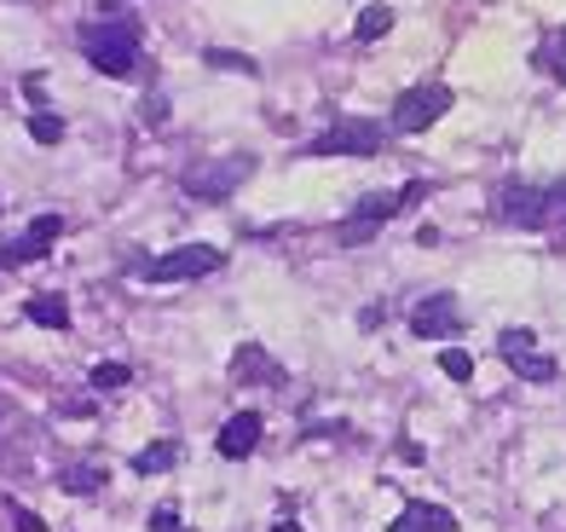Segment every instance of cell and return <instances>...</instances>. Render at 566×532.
<instances>
[{
	"label": "cell",
	"mask_w": 566,
	"mask_h": 532,
	"mask_svg": "<svg viewBox=\"0 0 566 532\" xmlns=\"http://www.w3.org/2000/svg\"><path fill=\"white\" fill-rule=\"evenodd\" d=\"M82 53L93 59V70L127 82V75H134V59H139V18H98V23H87Z\"/></svg>",
	"instance_id": "1"
},
{
	"label": "cell",
	"mask_w": 566,
	"mask_h": 532,
	"mask_svg": "<svg viewBox=\"0 0 566 532\" xmlns=\"http://www.w3.org/2000/svg\"><path fill=\"white\" fill-rule=\"evenodd\" d=\"M220 261L226 255H220L214 243H186V249H168V255L134 267V278H145V284H191V278L220 272Z\"/></svg>",
	"instance_id": "2"
},
{
	"label": "cell",
	"mask_w": 566,
	"mask_h": 532,
	"mask_svg": "<svg viewBox=\"0 0 566 532\" xmlns=\"http://www.w3.org/2000/svg\"><path fill=\"white\" fill-rule=\"evenodd\" d=\"M451 111V87L446 82H417V87H405L394 98V116H388V134H422L433 128Z\"/></svg>",
	"instance_id": "3"
},
{
	"label": "cell",
	"mask_w": 566,
	"mask_h": 532,
	"mask_svg": "<svg viewBox=\"0 0 566 532\" xmlns=\"http://www.w3.org/2000/svg\"><path fill=\"white\" fill-rule=\"evenodd\" d=\"M381 139H388V128H376L370 116H336L313 139V157H376Z\"/></svg>",
	"instance_id": "4"
},
{
	"label": "cell",
	"mask_w": 566,
	"mask_h": 532,
	"mask_svg": "<svg viewBox=\"0 0 566 532\" xmlns=\"http://www.w3.org/2000/svg\"><path fill=\"white\" fill-rule=\"evenodd\" d=\"M254 174V157H214V163H197L186 168V197L197 202H226L243 180Z\"/></svg>",
	"instance_id": "5"
},
{
	"label": "cell",
	"mask_w": 566,
	"mask_h": 532,
	"mask_svg": "<svg viewBox=\"0 0 566 532\" xmlns=\"http://www.w3.org/2000/svg\"><path fill=\"white\" fill-rule=\"evenodd\" d=\"M497 353H503V365L521 376V383H555V359L537 347L532 331H503L497 336Z\"/></svg>",
	"instance_id": "6"
},
{
	"label": "cell",
	"mask_w": 566,
	"mask_h": 532,
	"mask_svg": "<svg viewBox=\"0 0 566 532\" xmlns=\"http://www.w3.org/2000/svg\"><path fill=\"white\" fill-rule=\"evenodd\" d=\"M399 202H405V191H370V197H358V209L342 220V243H365V238H376L381 226H388L394 215H399Z\"/></svg>",
	"instance_id": "7"
},
{
	"label": "cell",
	"mask_w": 566,
	"mask_h": 532,
	"mask_svg": "<svg viewBox=\"0 0 566 532\" xmlns=\"http://www.w3.org/2000/svg\"><path fill=\"white\" fill-rule=\"evenodd\" d=\"M497 215L526 232H549V186H503Z\"/></svg>",
	"instance_id": "8"
},
{
	"label": "cell",
	"mask_w": 566,
	"mask_h": 532,
	"mask_svg": "<svg viewBox=\"0 0 566 532\" xmlns=\"http://www.w3.org/2000/svg\"><path fill=\"white\" fill-rule=\"evenodd\" d=\"M410 331H417L422 342H451V336H462V307L451 295H428V301L410 307Z\"/></svg>",
	"instance_id": "9"
},
{
	"label": "cell",
	"mask_w": 566,
	"mask_h": 532,
	"mask_svg": "<svg viewBox=\"0 0 566 532\" xmlns=\"http://www.w3.org/2000/svg\"><path fill=\"white\" fill-rule=\"evenodd\" d=\"M231 383H238V388H283V383H290V371H283L266 347L243 342L238 353H231Z\"/></svg>",
	"instance_id": "10"
},
{
	"label": "cell",
	"mask_w": 566,
	"mask_h": 532,
	"mask_svg": "<svg viewBox=\"0 0 566 532\" xmlns=\"http://www.w3.org/2000/svg\"><path fill=\"white\" fill-rule=\"evenodd\" d=\"M59 232H64V220H59V215H35V220H30V232H23L18 243H0V267H30L35 255H46V249H53Z\"/></svg>",
	"instance_id": "11"
},
{
	"label": "cell",
	"mask_w": 566,
	"mask_h": 532,
	"mask_svg": "<svg viewBox=\"0 0 566 532\" xmlns=\"http://www.w3.org/2000/svg\"><path fill=\"white\" fill-rule=\"evenodd\" d=\"M261 411H238L226 428H220V440H214V451L220 458H231V463H243V458H254V446H261Z\"/></svg>",
	"instance_id": "12"
},
{
	"label": "cell",
	"mask_w": 566,
	"mask_h": 532,
	"mask_svg": "<svg viewBox=\"0 0 566 532\" xmlns=\"http://www.w3.org/2000/svg\"><path fill=\"white\" fill-rule=\"evenodd\" d=\"M30 458H35V423L18 417L12 435H0V469H7V474H23V469H30Z\"/></svg>",
	"instance_id": "13"
},
{
	"label": "cell",
	"mask_w": 566,
	"mask_h": 532,
	"mask_svg": "<svg viewBox=\"0 0 566 532\" xmlns=\"http://www.w3.org/2000/svg\"><path fill=\"white\" fill-rule=\"evenodd\" d=\"M388 532H457V521H451V510H440V503H410Z\"/></svg>",
	"instance_id": "14"
},
{
	"label": "cell",
	"mask_w": 566,
	"mask_h": 532,
	"mask_svg": "<svg viewBox=\"0 0 566 532\" xmlns=\"http://www.w3.org/2000/svg\"><path fill=\"white\" fill-rule=\"evenodd\" d=\"M105 480H111L105 463H64V469H59V487H64L70 498H93Z\"/></svg>",
	"instance_id": "15"
},
{
	"label": "cell",
	"mask_w": 566,
	"mask_h": 532,
	"mask_svg": "<svg viewBox=\"0 0 566 532\" xmlns=\"http://www.w3.org/2000/svg\"><path fill=\"white\" fill-rule=\"evenodd\" d=\"M23 319L41 324V331H70V307H64V295H30V301H23Z\"/></svg>",
	"instance_id": "16"
},
{
	"label": "cell",
	"mask_w": 566,
	"mask_h": 532,
	"mask_svg": "<svg viewBox=\"0 0 566 532\" xmlns=\"http://www.w3.org/2000/svg\"><path fill=\"white\" fill-rule=\"evenodd\" d=\"M202 64L226 70V75H261V64H254L249 53H226V46H209V53H202Z\"/></svg>",
	"instance_id": "17"
},
{
	"label": "cell",
	"mask_w": 566,
	"mask_h": 532,
	"mask_svg": "<svg viewBox=\"0 0 566 532\" xmlns=\"http://www.w3.org/2000/svg\"><path fill=\"white\" fill-rule=\"evenodd\" d=\"M388 30H394V12L388 7H365V12H358V23H353L358 41H381Z\"/></svg>",
	"instance_id": "18"
},
{
	"label": "cell",
	"mask_w": 566,
	"mask_h": 532,
	"mask_svg": "<svg viewBox=\"0 0 566 532\" xmlns=\"http://www.w3.org/2000/svg\"><path fill=\"white\" fill-rule=\"evenodd\" d=\"M174 458H179V446L174 440H157V446H145L139 458H134V469L139 474H163V469H174Z\"/></svg>",
	"instance_id": "19"
},
{
	"label": "cell",
	"mask_w": 566,
	"mask_h": 532,
	"mask_svg": "<svg viewBox=\"0 0 566 532\" xmlns=\"http://www.w3.org/2000/svg\"><path fill=\"white\" fill-rule=\"evenodd\" d=\"M537 64H544V75H555V82H566V30L544 46V53H537Z\"/></svg>",
	"instance_id": "20"
},
{
	"label": "cell",
	"mask_w": 566,
	"mask_h": 532,
	"mask_svg": "<svg viewBox=\"0 0 566 532\" xmlns=\"http://www.w3.org/2000/svg\"><path fill=\"white\" fill-rule=\"evenodd\" d=\"M30 134H35L41 145H59V139H64V122H59L53 111H46V105H41V111L30 116Z\"/></svg>",
	"instance_id": "21"
},
{
	"label": "cell",
	"mask_w": 566,
	"mask_h": 532,
	"mask_svg": "<svg viewBox=\"0 0 566 532\" xmlns=\"http://www.w3.org/2000/svg\"><path fill=\"white\" fill-rule=\"evenodd\" d=\"M440 371L451 376V383H469V376H474V359H469L462 347H446V353H440Z\"/></svg>",
	"instance_id": "22"
},
{
	"label": "cell",
	"mask_w": 566,
	"mask_h": 532,
	"mask_svg": "<svg viewBox=\"0 0 566 532\" xmlns=\"http://www.w3.org/2000/svg\"><path fill=\"white\" fill-rule=\"evenodd\" d=\"M127 383H134L127 365H93V388H127Z\"/></svg>",
	"instance_id": "23"
},
{
	"label": "cell",
	"mask_w": 566,
	"mask_h": 532,
	"mask_svg": "<svg viewBox=\"0 0 566 532\" xmlns=\"http://www.w3.org/2000/svg\"><path fill=\"white\" fill-rule=\"evenodd\" d=\"M7 515H12V526H18V532H46V521H41V515H30L18 498H7Z\"/></svg>",
	"instance_id": "24"
},
{
	"label": "cell",
	"mask_w": 566,
	"mask_h": 532,
	"mask_svg": "<svg viewBox=\"0 0 566 532\" xmlns=\"http://www.w3.org/2000/svg\"><path fill=\"white\" fill-rule=\"evenodd\" d=\"M150 532H179V510H174V503H157V510H150Z\"/></svg>",
	"instance_id": "25"
},
{
	"label": "cell",
	"mask_w": 566,
	"mask_h": 532,
	"mask_svg": "<svg viewBox=\"0 0 566 532\" xmlns=\"http://www.w3.org/2000/svg\"><path fill=\"white\" fill-rule=\"evenodd\" d=\"M549 226H566V180L549 186Z\"/></svg>",
	"instance_id": "26"
},
{
	"label": "cell",
	"mask_w": 566,
	"mask_h": 532,
	"mask_svg": "<svg viewBox=\"0 0 566 532\" xmlns=\"http://www.w3.org/2000/svg\"><path fill=\"white\" fill-rule=\"evenodd\" d=\"M272 532H301V521H295V515H283V521H272Z\"/></svg>",
	"instance_id": "27"
},
{
	"label": "cell",
	"mask_w": 566,
	"mask_h": 532,
	"mask_svg": "<svg viewBox=\"0 0 566 532\" xmlns=\"http://www.w3.org/2000/svg\"><path fill=\"white\" fill-rule=\"evenodd\" d=\"M98 7H105V12H116V7H122V0H98Z\"/></svg>",
	"instance_id": "28"
}]
</instances>
